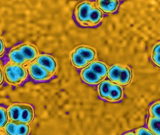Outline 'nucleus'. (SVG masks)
<instances>
[{"mask_svg": "<svg viewBox=\"0 0 160 135\" xmlns=\"http://www.w3.org/2000/svg\"><path fill=\"white\" fill-rule=\"evenodd\" d=\"M27 68L31 77L36 81H42L48 80L52 75L45 68L39 65L36 62L30 63Z\"/></svg>", "mask_w": 160, "mask_h": 135, "instance_id": "nucleus-1", "label": "nucleus"}, {"mask_svg": "<svg viewBox=\"0 0 160 135\" xmlns=\"http://www.w3.org/2000/svg\"><path fill=\"white\" fill-rule=\"evenodd\" d=\"M94 4L89 2H84L77 6L76 17L78 22L83 26H89L88 16Z\"/></svg>", "mask_w": 160, "mask_h": 135, "instance_id": "nucleus-2", "label": "nucleus"}, {"mask_svg": "<svg viewBox=\"0 0 160 135\" xmlns=\"http://www.w3.org/2000/svg\"><path fill=\"white\" fill-rule=\"evenodd\" d=\"M2 71L4 78L8 84L12 86H18L22 83V81L18 76L11 62H8L4 66Z\"/></svg>", "mask_w": 160, "mask_h": 135, "instance_id": "nucleus-3", "label": "nucleus"}, {"mask_svg": "<svg viewBox=\"0 0 160 135\" xmlns=\"http://www.w3.org/2000/svg\"><path fill=\"white\" fill-rule=\"evenodd\" d=\"M18 47L27 63H32L38 56V51L34 45L28 43H23Z\"/></svg>", "mask_w": 160, "mask_h": 135, "instance_id": "nucleus-4", "label": "nucleus"}, {"mask_svg": "<svg viewBox=\"0 0 160 135\" xmlns=\"http://www.w3.org/2000/svg\"><path fill=\"white\" fill-rule=\"evenodd\" d=\"M36 62L42 67L45 68L52 75L56 71L57 63L54 58L50 55H39L36 59Z\"/></svg>", "mask_w": 160, "mask_h": 135, "instance_id": "nucleus-5", "label": "nucleus"}, {"mask_svg": "<svg viewBox=\"0 0 160 135\" xmlns=\"http://www.w3.org/2000/svg\"><path fill=\"white\" fill-rule=\"evenodd\" d=\"M81 77L86 83L90 85H96L100 83L103 78L95 73L88 67L82 70L81 73Z\"/></svg>", "mask_w": 160, "mask_h": 135, "instance_id": "nucleus-6", "label": "nucleus"}, {"mask_svg": "<svg viewBox=\"0 0 160 135\" xmlns=\"http://www.w3.org/2000/svg\"><path fill=\"white\" fill-rule=\"evenodd\" d=\"M34 111L32 106L28 104L22 103L21 112L19 122L30 124L34 119Z\"/></svg>", "mask_w": 160, "mask_h": 135, "instance_id": "nucleus-7", "label": "nucleus"}, {"mask_svg": "<svg viewBox=\"0 0 160 135\" xmlns=\"http://www.w3.org/2000/svg\"><path fill=\"white\" fill-rule=\"evenodd\" d=\"M74 51L88 63L94 61L96 58V52L95 50L88 46H79L76 48Z\"/></svg>", "mask_w": 160, "mask_h": 135, "instance_id": "nucleus-8", "label": "nucleus"}, {"mask_svg": "<svg viewBox=\"0 0 160 135\" xmlns=\"http://www.w3.org/2000/svg\"><path fill=\"white\" fill-rule=\"evenodd\" d=\"M21 109L22 103H13L9 105L7 109L8 120L17 123L18 122Z\"/></svg>", "mask_w": 160, "mask_h": 135, "instance_id": "nucleus-9", "label": "nucleus"}, {"mask_svg": "<svg viewBox=\"0 0 160 135\" xmlns=\"http://www.w3.org/2000/svg\"><path fill=\"white\" fill-rule=\"evenodd\" d=\"M97 2V5L99 8L107 13L115 12L119 6V2L115 0L98 1Z\"/></svg>", "mask_w": 160, "mask_h": 135, "instance_id": "nucleus-10", "label": "nucleus"}, {"mask_svg": "<svg viewBox=\"0 0 160 135\" xmlns=\"http://www.w3.org/2000/svg\"><path fill=\"white\" fill-rule=\"evenodd\" d=\"M10 62L16 65H24L27 64L24 56L18 48V46L10 50L8 54Z\"/></svg>", "mask_w": 160, "mask_h": 135, "instance_id": "nucleus-11", "label": "nucleus"}, {"mask_svg": "<svg viewBox=\"0 0 160 135\" xmlns=\"http://www.w3.org/2000/svg\"><path fill=\"white\" fill-rule=\"evenodd\" d=\"M103 15L101 10L96 6H93L88 16V25L95 26L98 24L102 19Z\"/></svg>", "mask_w": 160, "mask_h": 135, "instance_id": "nucleus-12", "label": "nucleus"}, {"mask_svg": "<svg viewBox=\"0 0 160 135\" xmlns=\"http://www.w3.org/2000/svg\"><path fill=\"white\" fill-rule=\"evenodd\" d=\"M88 67L103 79L108 74V67L102 62L98 61L93 62L89 65Z\"/></svg>", "mask_w": 160, "mask_h": 135, "instance_id": "nucleus-13", "label": "nucleus"}, {"mask_svg": "<svg viewBox=\"0 0 160 135\" xmlns=\"http://www.w3.org/2000/svg\"><path fill=\"white\" fill-rule=\"evenodd\" d=\"M123 89L120 85L113 84L111 88L108 101L116 102L120 101L123 97Z\"/></svg>", "mask_w": 160, "mask_h": 135, "instance_id": "nucleus-14", "label": "nucleus"}, {"mask_svg": "<svg viewBox=\"0 0 160 135\" xmlns=\"http://www.w3.org/2000/svg\"><path fill=\"white\" fill-rule=\"evenodd\" d=\"M113 83L111 81L105 80L99 84L98 87L99 94L101 98L108 101L110 91Z\"/></svg>", "mask_w": 160, "mask_h": 135, "instance_id": "nucleus-15", "label": "nucleus"}, {"mask_svg": "<svg viewBox=\"0 0 160 135\" xmlns=\"http://www.w3.org/2000/svg\"><path fill=\"white\" fill-rule=\"evenodd\" d=\"M131 78L132 71L130 68L122 66L118 84L121 86L128 85L130 82Z\"/></svg>", "mask_w": 160, "mask_h": 135, "instance_id": "nucleus-16", "label": "nucleus"}, {"mask_svg": "<svg viewBox=\"0 0 160 135\" xmlns=\"http://www.w3.org/2000/svg\"><path fill=\"white\" fill-rule=\"evenodd\" d=\"M71 60L74 66L78 68L85 67L88 63L83 58L75 51L72 52L71 54Z\"/></svg>", "mask_w": 160, "mask_h": 135, "instance_id": "nucleus-17", "label": "nucleus"}, {"mask_svg": "<svg viewBox=\"0 0 160 135\" xmlns=\"http://www.w3.org/2000/svg\"><path fill=\"white\" fill-rule=\"evenodd\" d=\"M148 129L155 135H160V119L149 117L148 121Z\"/></svg>", "mask_w": 160, "mask_h": 135, "instance_id": "nucleus-18", "label": "nucleus"}, {"mask_svg": "<svg viewBox=\"0 0 160 135\" xmlns=\"http://www.w3.org/2000/svg\"><path fill=\"white\" fill-rule=\"evenodd\" d=\"M122 65H116L111 67L108 72V75L109 79L114 83H118L119 75Z\"/></svg>", "mask_w": 160, "mask_h": 135, "instance_id": "nucleus-19", "label": "nucleus"}, {"mask_svg": "<svg viewBox=\"0 0 160 135\" xmlns=\"http://www.w3.org/2000/svg\"><path fill=\"white\" fill-rule=\"evenodd\" d=\"M149 117L160 119V101L153 103L149 109Z\"/></svg>", "mask_w": 160, "mask_h": 135, "instance_id": "nucleus-20", "label": "nucleus"}, {"mask_svg": "<svg viewBox=\"0 0 160 135\" xmlns=\"http://www.w3.org/2000/svg\"><path fill=\"white\" fill-rule=\"evenodd\" d=\"M17 122L9 121L4 127V132L8 135H17Z\"/></svg>", "mask_w": 160, "mask_h": 135, "instance_id": "nucleus-21", "label": "nucleus"}, {"mask_svg": "<svg viewBox=\"0 0 160 135\" xmlns=\"http://www.w3.org/2000/svg\"><path fill=\"white\" fill-rule=\"evenodd\" d=\"M30 132V126L29 124L18 122L17 135H29Z\"/></svg>", "mask_w": 160, "mask_h": 135, "instance_id": "nucleus-22", "label": "nucleus"}, {"mask_svg": "<svg viewBox=\"0 0 160 135\" xmlns=\"http://www.w3.org/2000/svg\"><path fill=\"white\" fill-rule=\"evenodd\" d=\"M8 121L7 109L2 106H0V130L3 129Z\"/></svg>", "mask_w": 160, "mask_h": 135, "instance_id": "nucleus-23", "label": "nucleus"}, {"mask_svg": "<svg viewBox=\"0 0 160 135\" xmlns=\"http://www.w3.org/2000/svg\"><path fill=\"white\" fill-rule=\"evenodd\" d=\"M135 133L136 135H155L149 129L144 127L137 129L135 131Z\"/></svg>", "mask_w": 160, "mask_h": 135, "instance_id": "nucleus-24", "label": "nucleus"}, {"mask_svg": "<svg viewBox=\"0 0 160 135\" xmlns=\"http://www.w3.org/2000/svg\"><path fill=\"white\" fill-rule=\"evenodd\" d=\"M151 59L154 64L160 68V54L151 55Z\"/></svg>", "mask_w": 160, "mask_h": 135, "instance_id": "nucleus-25", "label": "nucleus"}, {"mask_svg": "<svg viewBox=\"0 0 160 135\" xmlns=\"http://www.w3.org/2000/svg\"><path fill=\"white\" fill-rule=\"evenodd\" d=\"M152 54H160V42L154 45L152 49Z\"/></svg>", "mask_w": 160, "mask_h": 135, "instance_id": "nucleus-26", "label": "nucleus"}, {"mask_svg": "<svg viewBox=\"0 0 160 135\" xmlns=\"http://www.w3.org/2000/svg\"><path fill=\"white\" fill-rule=\"evenodd\" d=\"M5 50V45L3 39L0 37V56L3 54Z\"/></svg>", "mask_w": 160, "mask_h": 135, "instance_id": "nucleus-27", "label": "nucleus"}, {"mask_svg": "<svg viewBox=\"0 0 160 135\" xmlns=\"http://www.w3.org/2000/svg\"><path fill=\"white\" fill-rule=\"evenodd\" d=\"M4 75L3 73L2 70H0V86L2 85V83L3 81Z\"/></svg>", "mask_w": 160, "mask_h": 135, "instance_id": "nucleus-28", "label": "nucleus"}, {"mask_svg": "<svg viewBox=\"0 0 160 135\" xmlns=\"http://www.w3.org/2000/svg\"><path fill=\"white\" fill-rule=\"evenodd\" d=\"M124 135H136L135 132H130L127 133Z\"/></svg>", "mask_w": 160, "mask_h": 135, "instance_id": "nucleus-29", "label": "nucleus"}, {"mask_svg": "<svg viewBox=\"0 0 160 135\" xmlns=\"http://www.w3.org/2000/svg\"><path fill=\"white\" fill-rule=\"evenodd\" d=\"M0 135H7L5 133L3 132H0Z\"/></svg>", "mask_w": 160, "mask_h": 135, "instance_id": "nucleus-30", "label": "nucleus"}, {"mask_svg": "<svg viewBox=\"0 0 160 135\" xmlns=\"http://www.w3.org/2000/svg\"><path fill=\"white\" fill-rule=\"evenodd\" d=\"M2 70V66H1V63H0V70Z\"/></svg>", "mask_w": 160, "mask_h": 135, "instance_id": "nucleus-31", "label": "nucleus"}]
</instances>
